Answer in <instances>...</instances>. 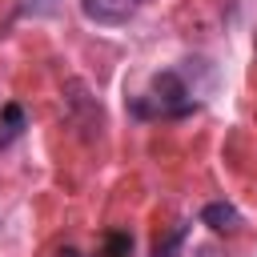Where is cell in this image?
<instances>
[{
	"label": "cell",
	"mask_w": 257,
	"mask_h": 257,
	"mask_svg": "<svg viewBox=\"0 0 257 257\" xmlns=\"http://www.w3.org/2000/svg\"><path fill=\"white\" fill-rule=\"evenodd\" d=\"M185 237H189V225H173V229H169V233L153 245V253H149V257H181Z\"/></svg>",
	"instance_id": "5"
},
{
	"label": "cell",
	"mask_w": 257,
	"mask_h": 257,
	"mask_svg": "<svg viewBox=\"0 0 257 257\" xmlns=\"http://www.w3.org/2000/svg\"><path fill=\"white\" fill-rule=\"evenodd\" d=\"M201 225H209L213 233H237L241 229V213L229 201H209L201 209Z\"/></svg>",
	"instance_id": "3"
},
{
	"label": "cell",
	"mask_w": 257,
	"mask_h": 257,
	"mask_svg": "<svg viewBox=\"0 0 257 257\" xmlns=\"http://www.w3.org/2000/svg\"><path fill=\"white\" fill-rule=\"evenodd\" d=\"M56 257H84V253H76V249H60Z\"/></svg>",
	"instance_id": "7"
},
{
	"label": "cell",
	"mask_w": 257,
	"mask_h": 257,
	"mask_svg": "<svg viewBox=\"0 0 257 257\" xmlns=\"http://www.w3.org/2000/svg\"><path fill=\"white\" fill-rule=\"evenodd\" d=\"M20 133H24V108L20 104H4L0 108V149L12 145Z\"/></svg>",
	"instance_id": "4"
},
{
	"label": "cell",
	"mask_w": 257,
	"mask_h": 257,
	"mask_svg": "<svg viewBox=\"0 0 257 257\" xmlns=\"http://www.w3.org/2000/svg\"><path fill=\"white\" fill-rule=\"evenodd\" d=\"M193 108H197L193 88H189V84H185V76H181V72H173V68L157 72V76L149 80V92L133 100V112H137V116H165V120L189 116Z\"/></svg>",
	"instance_id": "1"
},
{
	"label": "cell",
	"mask_w": 257,
	"mask_h": 257,
	"mask_svg": "<svg viewBox=\"0 0 257 257\" xmlns=\"http://www.w3.org/2000/svg\"><path fill=\"white\" fill-rule=\"evenodd\" d=\"M128 253H133V233L128 229L104 233V257H128Z\"/></svg>",
	"instance_id": "6"
},
{
	"label": "cell",
	"mask_w": 257,
	"mask_h": 257,
	"mask_svg": "<svg viewBox=\"0 0 257 257\" xmlns=\"http://www.w3.org/2000/svg\"><path fill=\"white\" fill-rule=\"evenodd\" d=\"M137 8L141 0H80V12L96 24H124Z\"/></svg>",
	"instance_id": "2"
}]
</instances>
